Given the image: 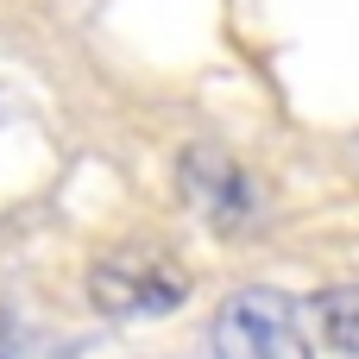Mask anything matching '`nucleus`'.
<instances>
[{"label":"nucleus","instance_id":"f257e3e1","mask_svg":"<svg viewBox=\"0 0 359 359\" xmlns=\"http://www.w3.org/2000/svg\"><path fill=\"white\" fill-rule=\"evenodd\" d=\"M183 297H189V271H183V259H170L158 246H114L88 265V303L114 322L170 316Z\"/></svg>","mask_w":359,"mask_h":359},{"label":"nucleus","instance_id":"f03ea898","mask_svg":"<svg viewBox=\"0 0 359 359\" xmlns=\"http://www.w3.org/2000/svg\"><path fill=\"white\" fill-rule=\"evenodd\" d=\"M215 359H316L284 290H233L208 328Z\"/></svg>","mask_w":359,"mask_h":359},{"label":"nucleus","instance_id":"7ed1b4c3","mask_svg":"<svg viewBox=\"0 0 359 359\" xmlns=\"http://www.w3.org/2000/svg\"><path fill=\"white\" fill-rule=\"evenodd\" d=\"M177 177H183L189 208H196L215 233H246V227L259 221V183H252L246 164L227 158L221 145H189Z\"/></svg>","mask_w":359,"mask_h":359},{"label":"nucleus","instance_id":"20e7f679","mask_svg":"<svg viewBox=\"0 0 359 359\" xmlns=\"http://www.w3.org/2000/svg\"><path fill=\"white\" fill-rule=\"evenodd\" d=\"M316 316H322V334L341 347V353L359 359V284H334L316 297Z\"/></svg>","mask_w":359,"mask_h":359}]
</instances>
